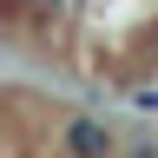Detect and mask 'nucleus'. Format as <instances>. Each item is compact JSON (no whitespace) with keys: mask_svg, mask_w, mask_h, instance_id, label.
Here are the masks:
<instances>
[{"mask_svg":"<svg viewBox=\"0 0 158 158\" xmlns=\"http://www.w3.org/2000/svg\"><path fill=\"white\" fill-rule=\"evenodd\" d=\"M66 152H112V125L106 118H73L66 125Z\"/></svg>","mask_w":158,"mask_h":158,"instance_id":"1","label":"nucleus"},{"mask_svg":"<svg viewBox=\"0 0 158 158\" xmlns=\"http://www.w3.org/2000/svg\"><path fill=\"white\" fill-rule=\"evenodd\" d=\"M132 106H138V112H158V86H138V92H132Z\"/></svg>","mask_w":158,"mask_h":158,"instance_id":"2","label":"nucleus"}]
</instances>
